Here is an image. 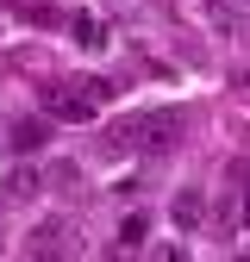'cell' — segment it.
Wrapping results in <instances>:
<instances>
[{
    "mask_svg": "<svg viewBox=\"0 0 250 262\" xmlns=\"http://www.w3.org/2000/svg\"><path fill=\"white\" fill-rule=\"evenodd\" d=\"M144 231H150V219H144V212H132V219L119 225V244H125V250H138V244H144Z\"/></svg>",
    "mask_w": 250,
    "mask_h": 262,
    "instance_id": "6",
    "label": "cell"
},
{
    "mask_svg": "<svg viewBox=\"0 0 250 262\" xmlns=\"http://www.w3.org/2000/svg\"><path fill=\"white\" fill-rule=\"evenodd\" d=\"M232 7H238V13H250V0H232Z\"/></svg>",
    "mask_w": 250,
    "mask_h": 262,
    "instance_id": "9",
    "label": "cell"
},
{
    "mask_svg": "<svg viewBox=\"0 0 250 262\" xmlns=\"http://www.w3.org/2000/svg\"><path fill=\"white\" fill-rule=\"evenodd\" d=\"M38 144H44V125H38V119H25V125H13V150H25V156H31Z\"/></svg>",
    "mask_w": 250,
    "mask_h": 262,
    "instance_id": "5",
    "label": "cell"
},
{
    "mask_svg": "<svg viewBox=\"0 0 250 262\" xmlns=\"http://www.w3.org/2000/svg\"><path fill=\"white\" fill-rule=\"evenodd\" d=\"M0 193H7V200H38V193H44V169H38V162H19V169L0 181Z\"/></svg>",
    "mask_w": 250,
    "mask_h": 262,
    "instance_id": "1",
    "label": "cell"
},
{
    "mask_svg": "<svg viewBox=\"0 0 250 262\" xmlns=\"http://www.w3.org/2000/svg\"><path fill=\"white\" fill-rule=\"evenodd\" d=\"M44 106H50L56 119H94V113H100L81 88H56V94H44Z\"/></svg>",
    "mask_w": 250,
    "mask_h": 262,
    "instance_id": "2",
    "label": "cell"
},
{
    "mask_svg": "<svg viewBox=\"0 0 250 262\" xmlns=\"http://www.w3.org/2000/svg\"><path fill=\"white\" fill-rule=\"evenodd\" d=\"M238 262H250V250H244V256H238Z\"/></svg>",
    "mask_w": 250,
    "mask_h": 262,
    "instance_id": "10",
    "label": "cell"
},
{
    "mask_svg": "<svg viewBox=\"0 0 250 262\" xmlns=\"http://www.w3.org/2000/svg\"><path fill=\"white\" fill-rule=\"evenodd\" d=\"M194 193H200V187H181V200H175V219H181V225H194V219L206 212V200H194Z\"/></svg>",
    "mask_w": 250,
    "mask_h": 262,
    "instance_id": "7",
    "label": "cell"
},
{
    "mask_svg": "<svg viewBox=\"0 0 250 262\" xmlns=\"http://www.w3.org/2000/svg\"><path fill=\"white\" fill-rule=\"evenodd\" d=\"M150 262H187V244L163 237V244H150Z\"/></svg>",
    "mask_w": 250,
    "mask_h": 262,
    "instance_id": "8",
    "label": "cell"
},
{
    "mask_svg": "<svg viewBox=\"0 0 250 262\" xmlns=\"http://www.w3.org/2000/svg\"><path fill=\"white\" fill-rule=\"evenodd\" d=\"M175 131H181L175 119H144V125H138V138H150V150H169V138H175Z\"/></svg>",
    "mask_w": 250,
    "mask_h": 262,
    "instance_id": "4",
    "label": "cell"
},
{
    "mask_svg": "<svg viewBox=\"0 0 250 262\" xmlns=\"http://www.w3.org/2000/svg\"><path fill=\"white\" fill-rule=\"evenodd\" d=\"M69 31H75V44H81V50H107V38H113L107 19H94V13H75V19H69Z\"/></svg>",
    "mask_w": 250,
    "mask_h": 262,
    "instance_id": "3",
    "label": "cell"
}]
</instances>
